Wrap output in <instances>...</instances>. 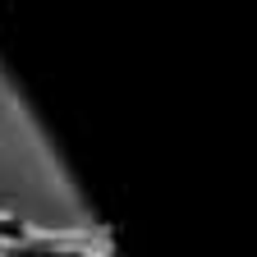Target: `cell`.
Instances as JSON below:
<instances>
[{
    "label": "cell",
    "instance_id": "1",
    "mask_svg": "<svg viewBox=\"0 0 257 257\" xmlns=\"http://www.w3.org/2000/svg\"><path fill=\"white\" fill-rule=\"evenodd\" d=\"M110 248L101 230H28L0 243V257H106Z\"/></svg>",
    "mask_w": 257,
    "mask_h": 257
},
{
    "label": "cell",
    "instance_id": "2",
    "mask_svg": "<svg viewBox=\"0 0 257 257\" xmlns=\"http://www.w3.org/2000/svg\"><path fill=\"white\" fill-rule=\"evenodd\" d=\"M32 225H28V216H19V211H5L0 207V243H10V239H19V234H28Z\"/></svg>",
    "mask_w": 257,
    "mask_h": 257
},
{
    "label": "cell",
    "instance_id": "3",
    "mask_svg": "<svg viewBox=\"0 0 257 257\" xmlns=\"http://www.w3.org/2000/svg\"><path fill=\"white\" fill-rule=\"evenodd\" d=\"M106 257H119V252H115V248H110V252H106Z\"/></svg>",
    "mask_w": 257,
    "mask_h": 257
}]
</instances>
